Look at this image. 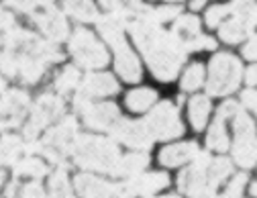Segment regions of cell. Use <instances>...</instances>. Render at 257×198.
Instances as JSON below:
<instances>
[{"instance_id": "1", "label": "cell", "mask_w": 257, "mask_h": 198, "mask_svg": "<svg viewBox=\"0 0 257 198\" xmlns=\"http://www.w3.org/2000/svg\"><path fill=\"white\" fill-rule=\"evenodd\" d=\"M3 74L35 84L51 63L63 59L53 43L17 25L11 13H3Z\"/></svg>"}, {"instance_id": "2", "label": "cell", "mask_w": 257, "mask_h": 198, "mask_svg": "<svg viewBox=\"0 0 257 198\" xmlns=\"http://www.w3.org/2000/svg\"><path fill=\"white\" fill-rule=\"evenodd\" d=\"M153 11L155 9L143 5V9L131 21H126L124 27L131 31L151 74L159 82H170L178 76L188 51L174 33H168L159 27L162 23L153 17Z\"/></svg>"}, {"instance_id": "3", "label": "cell", "mask_w": 257, "mask_h": 198, "mask_svg": "<svg viewBox=\"0 0 257 198\" xmlns=\"http://www.w3.org/2000/svg\"><path fill=\"white\" fill-rule=\"evenodd\" d=\"M72 161L76 166L100 174H114V168L120 159L114 139L96 137V135H78L72 143Z\"/></svg>"}, {"instance_id": "4", "label": "cell", "mask_w": 257, "mask_h": 198, "mask_svg": "<svg viewBox=\"0 0 257 198\" xmlns=\"http://www.w3.org/2000/svg\"><path fill=\"white\" fill-rule=\"evenodd\" d=\"M96 25H98V31L104 37V41L114 51V68L120 74V78L124 82H131V84L139 82L141 80V65L137 61V55L133 53V49L126 43V37L122 33L124 25L114 15L100 17L98 21H96Z\"/></svg>"}, {"instance_id": "5", "label": "cell", "mask_w": 257, "mask_h": 198, "mask_svg": "<svg viewBox=\"0 0 257 198\" xmlns=\"http://www.w3.org/2000/svg\"><path fill=\"white\" fill-rule=\"evenodd\" d=\"M241 61L231 53H216L208 63L206 90L212 96H227L237 90L241 82Z\"/></svg>"}, {"instance_id": "6", "label": "cell", "mask_w": 257, "mask_h": 198, "mask_svg": "<svg viewBox=\"0 0 257 198\" xmlns=\"http://www.w3.org/2000/svg\"><path fill=\"white\" fill-rule=\"evenodd\" d=\"M78 123L74 117H63L53 129H49L45 137L41 139V153L55 161V166L66 168L68 157L72 155V143L78 137Z\"/></svg>"}, {"instance_id": "7", "label": "cell", "mask_w": 257, "mask_h": 198, "mask_svg": "<svg viewBox=\"0 0 257 198\" xmlns=\"http://www.w3.org/2000/svg\"><path fill=\"white\" fill-rule=\"evenodd\" d=\"M210 155L206 151H200L194 157V163L178 176V186L180 190L190 196V198H210L214 196L216 184L210 178Z\"/></svg>"}, {"instance_id": "8", "label": "cell", "mask_w": 257, "mask_h": 198, "mask_svg": "<svg viewBox=\"0 0 257 198\" xmlns=\"http://www.w3.org/2000/svg\"><path fill=\"white\" fill-rule=\"evenodd\" d=\"M235 143H233V159L241 168H253L257 163V131L253 121L245 111H237L233 117Z\"/></svg>"}, {"instance_id": "9", "label": "cell", "mask_w": 257, "mask_h": 198, "mask_svg": "<svg viewBox=\"0 0 257 198\" xmlns=\"http://www.w3.org/2000/svg\"><path fill=\"white\" fill-rule=\"evenodd\" d=\"M70 53L76 59V63L86 70H96L108 63V53L104 45L86 29L74 31V35L70 39Z\"/></svg>"}, {"instance_id": "10", "label": "cell", "mask_w": 257, "mask_h": 198, "mask_svg": "<svg viewBox=\"0 0 257 198\" xmlns=\"http://www.w3.org/2000/svg\"><path fill=\"white\" fill-rule=\"evenodd\" d=\"M155 141L176 139L184 133V125L178 117V109L172 103H159L143 121Z\"/></svg>"}, {"instance_id": "11", "label": "cell", "mask_w": 257, "mask_h": 198, "mask_svg": "<svg viewBox=\"0 0 257 198\" xmlns=\"http://www.w3.org/2000/svg\"><path fill=\"white\" fill-rule=\"evenodd\" d=\"M66 111V105H63V98H59L57 94H43L39 96V101L35 103L33 111H31V119L29 123L23 127V133L29 141H33L39 131H43L47 125H51L55 119H59Z\"/></svg>"}, {"instance_id": "12", "label": "cell", "mask_w": 257, "mask_h": 198, "mask_svg": "<svg viewBox=\"0 0 257 198\" xmlns=\"http://www.w3.org/2000/svg\"><path fill=\"white\" fill-rule=\"evenodd\" d=\"M108 133L114 141L124 143L126 147L137 149V151H145L149 149V145L155 141L151 137V133L147 131V125L143 121H128V119H118L110 129Z\"/></svg>"}, {"instance_id": "13", "label": "cell", "mask_w": 257, "mask_h": 198, "mask_svg": "<svg viewBox=\"0 0 257 198\" xmlns=\"http://www.w3.org/2000/svg\"><path fill=\"white\" fill-rule=\"evenodd\" d=\"M172 33L182 41V45H184L186 51L216 49V41L200 33V21H198V17H192V15L178 17L176 23H174Z\"/></svg>"}, {"instance_id": "14", "label": "cell", "mask_w": 257, "mask_h": 198, "mask_svg": "<svg viewBox=\"0 0 257 198\" xmlns=\"http://www.w3.org/2000/svg\"><path fill=\"white\" fill-rule=\"evenodd\" d=\"M31 21L37 25L41 33H45L49 41H66L68 39V21L53 5H39L33 13H31Z\"/></svg>"}, {"instance_id": "15", "label": "cell", "mask_w": 257, "mask_h": 198, "mask_svg": "<svg viewBox=\"0 0 257 198\" xmlns=\"http://www.w3.org/2000/svg\"><path fill=\"white\" fill-rule=\"evenodd\" d=\"M118 92V82L110 76V74H88L78 88V94L74 98V107L76 111L84 109L92 98H102V96H110Z\"/></svg>"}, {"instance_id": "16", "label": "cell", "mask_w": 257, "mask_h": 198, "mask_svg": "<svg viewBox=\"0 0 257 198\" xmlns=\"http://www.w3.org/2000/svg\"><path fill=\"white\" fill-rule=\"evenodd\" d=\"M76 192L82 198H133L135 194L126 188V184H112L88 174H80L74 180Z\"/></svg>"}, {"instance_id": "17", "label": "cell", "mask_w": 257, "mask_h": 198, "mask_svg": "<svg viewBox=\"0 0 257 198\" xmlns=\"http://www.w3.org/2000/svg\"><path fill=\"white\" fill-rule=\"evenodd\" d=\"M82 113V119H84V125L88 129H96V131H108L118 119V109L116 105L112 103H88L84 109H80Z\"/></svg>"}, {"instance_id": "18", "label": "cell", "mask_w": 257, "mask_h": 198, "mask_svg": "<svg viewBox=\"0 0 257 198\" xmlns=\"http://www.w3.org/2000/svg\"><path fill=\"white\" fill-rule=\"evenodd\" d=\"M29 109V94L23 90H5L3 94V127L15 129L23 123Z\"/></svg>"}, {"instance_id": "19", "label": "cell", "mask_w": 257, "mask_h": 198, "mask_svg": "<svg viewBox=\"0 0 257 198\" xmlns=\"http://www.w3.org/2000/svg\"><path fill=\"white\" fill-rule=\"evenodd\" d=\"M237 111H239V105L237 103H233V101L222 103V107L218 109V115H216L214 123L210 125L208 137H206L208 149H214V151L229 149V137H227V131H224V123H227V119H233L237 115Z\"/></svg>"}, {"instance_id": "20", "label": "cell", "mask_w": 257, "mask_h": 198, "mask_svg": "<svg viewBox=\"0 0 257 198\" xmlns=\"http://www.w3.org/2000/svg\"><path fill=\"white\" fill-rule=\"evenodd\" d=\"M170 184L168 174L164 172H153V174H137L133 178H128L126 188L131 190L135 196L139 198H147L151 194H155L157 190H162Z\"/></svg>"}, {"instance_id": "21", "label": "cell", "mask_w": 257, "mask_h": 198, "mask_svg": "<svg viewBox=\"0 0 257 198\" xmlns=\"http://www.w3.org/2000/svg\"><path fill=\"white\" fill-rule=\"evenodd\" d=\"M200 153L198 143L188 141V143H180V145H170L159 151V163L166 168H178L182 163H186L188 159H194Z\"/></svg>"}, {"instance_id": "22", "label": "cell", "mask_w": 257, "mask_h": 198, "mask_svg": "<svg viewBox=\"0 0 257 198\" xmlns=\"http://www.w3.org/2000/svg\"><path fill=\"white\" fill-rule=\"evenodd\" d=\"M149 163V155L145 151H133V153H126V155H120L116 168H114V174L116 178H133L137 174H141Z\"/></svg>"}, {"instance_id": "23", "label": "cell", "mask_w": 257, "mask_h": 198, "mask_svg": "<svg viewBox=\"0 0 257 198\" xmlns=\"http://www.w3.org/2000/svg\"><path fill=\"white\" fill-rule=\"evenodd\" d=\"M100 5H102L110 15H114L122 25H124L126 21H131V19L143 9V5L137 3V0H100Z\"/></svg>"}, {"instance_id": "24", "label": "cell", "mask_w": 257, "mask_h": 198, "mask_svg": "<svg viewBox=\"0 0 257 198\" xmlns=\"http://www.w3.org/2000/svg\"><path fill=\"white\" fill-rule=\"evenodd\" d=\"M63 9L70 17L82 23H96L100 19L92 0H63Z\"/></svg>"}, {"instance_id": "25", "label": "cell", "mask_w": 257, "mask_h": 198, "mask_svg": "<svg viewBox=\"0 0 257 198\" xmlns=\"http://www.w3.org/2000/svg\"><path fill=\"white\" fill-rule=\"evenodd\" d=\"M188 115H190V123L196 131H202L206 127L208 115H210V101L206 96H194L188 105Z\"/></svg>"}, {"instance_id": "26", "label": "cell", "mask_w": 257, "mask_h": 198, "mask_svg": "<svg viewBox=\"0 0 257 198\" xmlns=\"http://www.w3.org/2000/svg\"><path fill=\"white\" fill-rule=\"evenodd\" d=\"M155 101H157V92L155 90H151V88H137V90H131L126 94L124 105H126L128 111H133V113H143Z\"/></svg>"}, {"instance_id": "27", "label": "cell", "mask_w": 257, "mask_h": 198, "mask_svg": "<svg viewBox=\"0 0 257 198\" xmlns=\"http://www.w3.org/2000/svg\"><path fill=\"white\" fill-rule=\"evenodd\" d=\"M231 9V17L239 19L243 25L249 27V31H253L257 27V5L255 0H233L229 5Z\"/></svg>"}, {"instance_id": "28", "label": "cell", "mask_w": 257, "mask_h": 198, "mask_svg": "<svg viewBox=\"0 0 257 198\" xmlns=\"http://www.w3.org/2000/svg\"><path fill=\"white\" fill-rule=\"evenodd\" d=\"M249 27L247 25H243L239 19H235V17H231L229 21H224L220 27H218V35H220V39L224 41V43H231V45H235V43H239V41H243L247 35H249Z\"/></svg>"}, {"instance_id": "29", "label": "cell", "mask_w": 257, "mask_h": 198, "mask_svg": "<svg viewBox=\"0 0 257 198\" xmlns=\"http://www.w3.org/2000/svg\"><path fill=\"white\" fill-rule=\"evenodd\" d=\"M47 174V163L35 155H25L15 163V178L17 176H31V178H43Z\"/></svg>"}, {"instance_id": "30", "label": "cell", "mask_w": 257, "mask_h": 198, "mask_svg": "<svg viewBox=\"0 0 257 198\" xmlns=\"http://www.w3.org/2000/svg\"><path fill=\"white\" fill-rule=\"evenodd\" d=\"M25 153V143L17 135H5L3 137V163L7 166H15Z\"/></svg>"}, {"instance_id": "31", "label": "cell", "mask_w": 257, "mask_h": 198, "mask_svg": "<svg viewBox=\"0 0 257 198\" xmlns=\"http://www.w3.org/2000/svg\"><path fill=\"white\" fill-rule=\"evenodd\" d=\"M49 190H51V198H74V196H72V188H70V180H68L66 168L57 166V170L51 174Z\"/></svg>"}, {"instance_id": "32", "label": "cell", "mask_w": 257, "mask_h": 198, "mask_svg": "<svg viewBox=\"0 0 257 198\" xmlns=\"http://www.w3.org/2000/svg\"><path fill=\"white\" fill-rule=\"evenodd\" d=\"M53 84H55V90L59 94H70L72 90L80 88V74L74 65H68V68L61 70V74L55 78Z\"/></svg>"}, {"instance_id": "33", "label": "cell", "mask_w": 257, "mask_h": 198, "mask_svg": "<svg viewBox=\"0 0 257 198\" xmlns=\"http://www.w3.org/2000/svg\"><path fill=\"white\" fill-rule=\"evenodd\" d=\"M202 82H204V70H202V65L200 63H192L190 68L186 70L184 78H182V90L192 92V90L200 88Z\"/></svg>"}, {"instance_id": "34", "label": "cell", "mask_w": 257, "mask_h": 198, "mask_svg": "<svg viewBox=\"0 0 257 198\" xmlns=\"http://www.w3.org/2000/svg\"><path fill=\"white\" fill-rule=\"evenodd\" d=\"M231 172H233V163H231L227 157L212 159V163H210V178H212V182H214L216 186L227 180V178L231 176Z\"/></svg>"}, {"instance_id": "35", "label": "cell", "mask_w": 257, "mask_h": 198, "mask_svg": "<svg viewBox=\"0 0 257 198\" xmlns=\"http://www.w3.org/2000/svg\"><path fill=\"white\" fill-rule=\"evenodd\" d=\"M229 15H231L229 5H214V7H210V9L206 11V25H208L210 29L220 27V25L224 23V17H229Z\"/></svg>"}, {"instance_id": "36", "label": "cell", "mask_w": 257, "mask_h": 198, "mask_svg": "<svg viewBox=\"0 0 257 198\" xmlns=\"http://www.w3.org/2000/svg\"><path fill=\"white\" fill-rule=\"evenodd\" d=\"M19 196H21V198H47V196H45V190H43V186H41V182H39V178L33 180V182H29V184H25V186L19 190Z\"/></svg>"}, {"instance_id": "37", "label": "cell", "mask_w": 257, "mask_h": 198, "mask_svg": "<svg viewBox=\"0 0 257 198\" xmlns=\"http://www.w3.org/2000/svg\"><path fill=\"white\" fill-rule=\"evenodd\" d=\"M178 15H180V7H176V5H168V7H162V9H155L153 11V17L159 23L174 21V19H178Z\"/></svg>"}, {"instance_id": "38", "label": "cell", "mask_w": 257, "mask_h": 198, "mask_svg": "<svg viewBox=\"0 0 257 198\" xmlns=\"http://www.w3.org/2000/svg\"><path fill=\"white\" fill-rule=\"evenodd\" d=\"M7 7L19 11V13H33L37 7H39V0H5Z\"/></svg>"}, {"instance_id": "39", "label": "cell", "mask_w": 257, "mask_h": 198, "mask_svg": "<svg viewBox=\"0 0 257 198\" xmlns=\"http://www.w3.org/2000/svg\"><path fill=\"white\" fill-rule=\"evenodd\" d=\"M241 98H243V105H245L247 109H251V111L257 115V90L249 88V90H245V92L241 94Z\"/></svg>"}, {"instance_id": "40", "label": "cell", "mask_w": 257, "mask_h": 198, "mask_svg": "<svg viewBox=\"0 0 257 198\" xmlns=\"http://www.w3.org/2000/svg\"><path fill=\"white\" fill-rule=\"evenodd\" d=\"M243 55L251 61H257V35H251V39L243 47Z\"/></svg>"}, {"instance_id": "41", "label": "cell", "mask_w": 257, "mask_h": 198, "mask_svg": "<svg viewBox=\"0 0 257 198\" xmlns=\"http://www.w3.org/2000/svg\"><path fill=\"white\" fill-rule=\"evenodd\" d=\"M245 78H247V84L249 86H255L257 84V65H251V68L247 70V76Z\"/></svg>"}, {"instance_id": "42", "label": "cell", "mask_w": 257, "mask_h": 198, "mask_svg": "<svg viewBox=\"0 0 257 198\" xmlns=\"http://www.w3.org/2000/svg\"><path fill=\"white\" fill-rule=\"evenodd\" d=\"M206 5V0H192L190 3V7H192V11H200L202 7Z\"/></svg>"}, {"instance_id": "43", "label": "cell", "mask_w": 257, "mask_h": 198, "mask_svg": "<svg viewBox=\"0 0 257 198\" xmlns=\"http://www.w3.org/2000/svg\"><path fill=\"white\" fill-rule=\"evenodd\" d=\"M210 198H237V196H231L229 192H222L220 196H218V194H214V196H210Z\"/></svg>"}, {"instance_id": "44", "label": "cell", "mask_w": 257, "mask_h": 198, "mask_svg": "<svg viewBox=\"0 0 257 198\" xmlns=\"http://www.w3.org/2000/svg\"><path fill=\"white\" fill-rule=\"evenodd\" d=\"M251 196H257V182L251 184Z\"/></svg>"}, {"instance_id": "45", "label": "cell", "mask_w": 257, "mask_h": 198, "mask_svg": "<svg viewBox=\"0 0 257 198\" xmlns=\"http://www.w3.org/2000/svg\"><path fill=\"white\" fill-rule=\"evenodd\" d=\"M53 0H39V5H51Z\"/></svg>"}, {"instance_id": "46", "label": "cell", "mask_w": 257, "mask_h": 198, "mask_svg": "<svg viewBox=\"0 0 257 198\" xmlns=\"http://www.w3.org/2000/svg\"><path fill=\"white\" fill-rule=\"evenodd\" d=\"M162 198H180V196H176V194H170V196H162Z\"/></svg>"}]
</instances>
